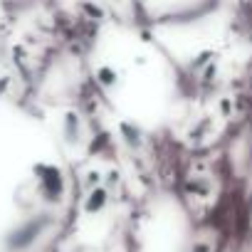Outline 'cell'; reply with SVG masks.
<instances>
[{"label": "cell", "mask_w": 252, "mask_h": 252, "mask_svg": "<svg viewBox=\"0 0 252 252\" xmlns=\"http://www.w3.org/2000/svg\"><path fill=\"white\" fill-rule=\"evenodd\" d=\"M64 139L69 144H79L82 141V119L74 111L64 114Z\"/></svg>", "instance_id": "3957f363"}, {"label": "cell", "mask_w": 252, "mask_h": 252, "mask_svg": "<svg viewBox=\"0 0 252 252\" xmlns=\"http://www.w3.org/2000/svg\"><path fill=\"white\" fill-rule=\"evenodd\" d=\"M106 203H109V193H106V188L94 186V188L87 193V200H84V213L96 215V213H101V210L106 208Z\"/></svg>", "instance_id": "6da1fadb"}, {"label": "cell", "mask_w": 252, "mask_h": 252, "mask_svg": "<svg viewBox=\"0 0 252 252\" xmlns=\"http://www.w3.org/2000/svg\"><path fill=\"white\" fill-rule=\"evenodd\" d=\"M96 82L104 92H114L119 87V72L114 69V64H99L96 67Z\"/></svg>", "instance_id": "7a4b0ae2"}]
</instances>
